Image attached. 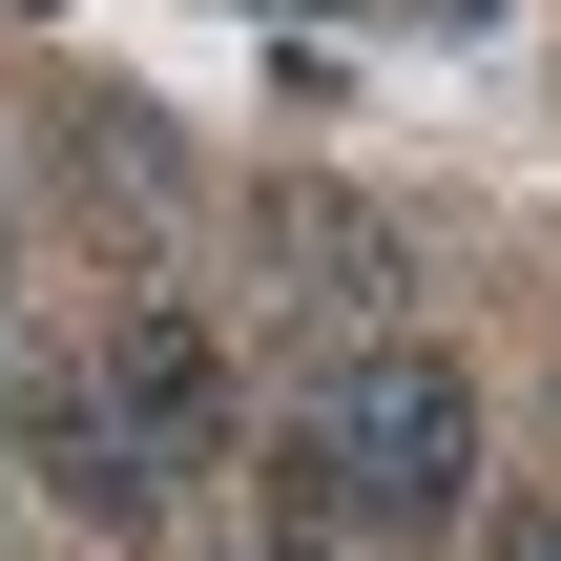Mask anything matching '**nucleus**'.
I'll use <instances>...</instances> for the list:
<instances>
[{
  "label": "nucleus",
  "mask_w": 561,
  "mask_h": 561,
  "mask_svg": "<svg viewBox=\"0 0 561 561\" xmlns=\"http://www.w3.org/2000/svg\"><path fill=\"white\" fill-rule=\"evenodd\" d=\"M104 416H125V458H146V479L229 458V333H208L187 291H146V312L104 333Z\"/></svg>",
  "instance_id": "obj_3"
},
{
  "label": "nucleus",
  "mask_w": 561,
  "mask_h": 561,
  "mask_svg": "<svg viewBox=\"0 0 561 561\" xmlns=\"http://www.w3.org/2000/svg\"><path fill=\"white\" fill-rule=\"evenodd\" d=\"M42 187H62V229L104 250V271H167L187 250V125L167 104H125V83H42Z\"/></svg>",
  "instance_id": "obj_2"
},
{
  "label": "nucleus",
  "mask_w": 561,
  "mask_h": 561,
  "mask_svg": "<svg viewBox=\"0 0 561 561\" xmlns=\"http://www.w3.org/2000/svg\"><path fill=\"white\" fill-rule=\"evenodd\" d=\"M250 561H333V541H312V520H291V541H250Z\"/></svg>",
  "instance_id": "obj_7"
},
{
  "label": "nucleus",
  "mask_w": 561,
  "mask_h": 561,
  "mask_svg": "<svg viewBox=\"0 0 561 561\" xmlns=\"http://www.w3.org/2000/svg\"><path fill=\"white\" fill-rule=\"evenodd\" d=\"M0 437H21V458L62 479V520H104V541H146V520H167V479L125 458V416H104V375H21V396H0Z\"/></svg>",
  "instance_id": "obj_5"
},
{
  "label": "nucleus",
  "mask_w": 561,
  "mask_h": 561,
  "mask_svg": "<svg viewBox=\"0 0 561 561\" xmlns=\"http://www.w3.org/2000/svg\"><path fill=\"white\" fill-rule=\"evenodd\" d=\"M479 561H561V500H520V520H500V541H479Z\"/></svg>",
  "instance_id": "obj_6"
},
{
  "label": "nucleus",
  "mask_w": 561,
  "mask_h": 561,
  "mask_svg": "<svg viewBox=\"0 0 561 561\" xmlns=\"http://www.w3.org/2000/svg\"><path fill=\"white\" fill-rule=\"evenodd\" d=\"M0 561H21V541H0Z\"/></svg>",
  "instance_id": "obj_8"
},
{
  "label": "nucleus",
  "mask_w": 561,
  "mask_h": 561,
  "mask_svg": "<svg viewBox=\"0 0 561 561\" xmlns=\"http://www.w3.org/2000/svg\"><path fill=\"white\" fill-rule=\"evenodd\" d=\"M250 229H271V291H291L312 333H396V229H375L354 187H271Z\"/></svg>",
  "instance_id": "obj_4"
},
{
  "label": "nucleus",
  "mask_w": 561,
  "mask_h": 561,
  "mask_svg": "<svg viewBox=\"0 0 561 561\" xmlns=\"http://www.w3.org/2000/svg\"><path fill=\"white\" fill-rule=\"evenodd\" d=\"M291 520L312 541H458L479 520V375L437 333H333L312 437H291Z\"/></svg>",
  "instance_id": "obj_1"
}]
</instances>
